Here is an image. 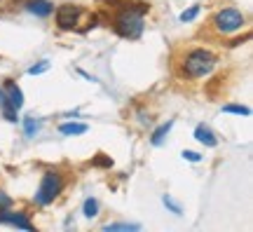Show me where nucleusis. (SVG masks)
<instances>
[{
	"label": "nucleus",
	"instance_id": "nucleus-12",
	"mask_svg": "<svg viewBox=\"0 0 253 232\" xmlns=\"http://www.w3.org/2000/svg\"><path fill=\"white\" fill-rule=\"evenodd\" d=\"M21 125H24V134L28 139H36L40 134V129H42V120H38V117H26V120H21Z\"/></svg>",
	"mask_w": 253,
	"mask_h": 232
},
{
	"label": "nucleus",
	"instance_id": "nucleus-5",
	"mask_svg": "<svg viewBox=\"0 0 253 232\" xmlns=\"http://www.w3.org/2000/svg\"><path fill=\"white\" fill-rule=\"evenodd\" d=\"M211 26L220 36H235V33H239L246 26V14L237 7H223L213 14Z\"/></svg>",
	"mask_w": 253,
	"mask_h": 232
},
{
	"label": "nucleus",
	"instance_id": "nucleus-20",
	"mask_svg": "<svg viewBox=\"0 0 253 232\" xmlns=\"http://www.w3.org/2000/svg\"><path fill=\"white\" fill-rule=\"evenodd\" d=\"M9 206H12V197H9L5 190H0V211H5Z\"/></svg>",
	"mask_w": 253,
	"mask_h": 232
},
{
	"label": "nucleus",
	"instance_id": "nucleus-19",
	"mask_svg": "<svg viewBox=\"0 0 253 232\" xmlns=\"http://www.w3.org/2000/svg\"><path fill=\"white\" fill-rule=\"evenodd\" d=\"M181 157H183L185 162H192V164L202 162V155H199V152H195V150H183V152H181Z\"/></svg>",
	"mask_w": 253,
	"mask_h": 232
},
{
	"label": "nucleus",
	"instance_id": "nucleus-1",
	"mask_svg": "<svg viewBox=\"0 0 253 232\" xmlns=\"http://www.w3.org/2000/svg\"><path fill=\"white\" fill-rule=\"evenodd\" d=\"M218 56L207 47H192L183 54L181 63H178V73L185 80H202L209 78L211 73L216 71Z\"/></svg>",
	"mask_w": 253,
	"mask_h": 232
},
{
	"label": "nucleus",
	"instance_id": "nucleus-16",
	"mask_svg": "<svg viewBox=\"0 0 253 232\" xmlns=\"http://www.w3.org/2000/svg\"><path fill=\"white\" fill-rule=\"evenodd\" d=\"M199 12H202V5H192L190 9H185V12H181V21L183 24H190V21H195V19L199 17Z\"/></svg>",
	"mask_w": 253,
	"mask_h": 232
},
{
	"label": "nucleus",
	"instance_id": "nucleus-15",
	"mask_svg": "<svg viewBox=\"0 0 253 232\" xmlns=\"http://www.w3.org/2000/svg\"><path fill=\"white\" fill-rule=\"evenodd\" d=\"M103 230L106 232H115V230L131 232V230H141V225L138 223H108V225H103Z\"/></svg>",
	"mask_w": 253,
	"mask_h": 232
},
{
	"label": "nucleus",
	"instance_id": "nucleus-7",
	"mask_svg": "<svg viewBox=\"0 0 253 232\" xmlns=\"http://www.w3.org/2000/svg\"><path fill=\"white\" fill-rule=\"evenodd\" d=\"M0 223L12 225V228H24V230H33V228H36V225L31 223V218H28L26 211H14L12 206L5 209V211H0Z\"/></svg>",
	"mask_w": 253,
	"mask_h": 232
},
{
	"label": "nucleus",
	"instance_id": "nucleus-4",
	"mask_svg": "<svg viewBox=\"0 0 253 232\" xmlns=\"http://www.w3.org/2000/svg\"><path fill=\"white\" fill-rule=\"evenodd\" d=\"M24 108V92L14 80H2L0 85V113L7 122H17L19 110Z\"/></svg>",
	"mask_w": 253,
	"mask_h": 232
},
{
	"label": "nucleus",
	"instance_id": "nucleus-8",
	"mask_svg": "<svg viewBox=\"0 0 253 232\" xmlns=\"http://www.w3.org/2000/svg\"><path fill=\"white\" fill-rule=\"evenodd\" d=\"M24 9L38 19H47L54 14V2H49V0H26Z\"/></svg>",
	"mask_w": 253,
	"mask_h": 232
},
{
	"label": "nucleus",
	"instance_id": "nucleus-14",
	"mask_svg": "<svg viewBox=\"0 0 253 232\" xmlns=\"http://www.w3.org/2000/svg\"><path fill=\"white\" fill-rule=\"evenodd\" d=\"M220 110H223V113H227V115H244V117L251 115V108H249V106H239V103H225Z\"/></svg>",
	"mask_w": 253,
	"mask_h": 232
},
{
	"label": "nucleus",
	"instance_id": "nucleus-11",
	"mask_svg": "<svg viewBox=\"0 0 253 232\" xmlns=\"http://www.w3.org/2000/svg\"><path fill=\"white\" fill-rule=\"evenodd\" d=\"M171 127H173V120H169V122L160 125L153 134H150V143H153V145H162L164 139H167V136H169V132H171Z\"/></svg>",
	"mask_w": 253,
	"mask_h": 232
},
{
	"label": "nucleus",
	"instance_id": "nucleus-17",
	"mask_svg": "<svg viewBox=\"0 0 253 232\" xmlns=\"http://www.w3.org/2000/svg\"><path fill=\"white\" fill-rule=\"evenodd\" d=\"M162 204L167 206V209H169L171 214H176V216H181V214H183V206L178 204V202H176V199H173L171 195H164V197H162Z\"/></svg>",
	"mask_w": 253,
	"mask_h": 232
},
{
	"label": "nucleus",
	"instance_id": "nucleus-10",
	"mask_svg": "<svg viewBox=\"0 0 253 232\" xmlns=\"http://www.w3.org/2000/svg\"><path fill=\"white\" fill-rule=\"evenodd\" d=\"M87 129H89V127L82 125V122H63V125H59V134L61 136H82V134H87Z\"/></svg>",
	"mask_w": 253,
	"mask_h": 232
},
{
	"label": "nucleus",
	"instance_id": "nucleus-18",
	"mask_svg": "<svg viewBox=\"0 0 253 232\" xmlns=\"http://www.w3.org/2000/svg\"><path fill=\"white\" fill-rule=\"evenodd\" d=\"M45 71H49V61L42 59V61H38L36 66H31V68H28V75H40V73H45Z\"/></svg>",
	"mask_w": 253,
	"mask_h": 232
},
{
	"label": "nucleus",
	"instance_id": "nucleus-2",
	"mask_svg": "<svg viewBox=\"0 0 253 232\" xmlns=\"http://www.w3.org/2000/svg\"><path fill=\"white\" fill-rule=\"evenodd\" d=\"M145 12H148V5H138V7L125 5V7H120L118 14L113 17V31L120 38H126V40L141 38L145 28Z\"/></svg>",
	"mask_w": 253,
	"mask_h": 232
},
{
	"label": "nucleus",
	"instance_id": "nucleus-9",
	"mask_svg": "<svg viewBox=\"0 0 253 232\" xmlns=\"http://www.w3.org/2000/svg\"><path fill=\"white\" fill-rule=\"evenodd\" d=\"M195 139H197L202 145H207V148H216L218 145V136L213 134V129L209 125H197L195 127Z\"/></svg>",
	"mask_w": 253,
	"mask_h": 232
},
{
	"label": "nucleus",
	"instance_id": "nucleus-3",
	"mask_svg": "<svg viewBox=\"0 0 253 232\" xmlns=\"http://www.w3.org/2000/svg\"><path fill=\"white\" fill-rule=\"evenodd\" d=\"M66 187V176L61 171H54V169H47L40 179V186H38L36 195H33V204L36 206H49L54 204L59 195L63 192Z\"/></svg>",
	"mask_w": 253,
	"mask_h": 232
},
{
	"label": "nucleus",
	"instance_id": "nucleus-13",
	"mask_svg": "<svg viewBox=\"0 0 253 232\" xmlns=\"http://www.w3.org/2000/svg\"><path fill=\"white\" fill-rule=\"evenodd\" d=\"M99 209H101L99 199H96V197H87L84 204H82V216H84V218H96V216H99Z\"/></svg>",
	"mask_w": 253,
	"mask_h": 232
},
{
	"label": "nucleus",
	"instance_id": "nucleus-6",
	"mask_svg": "<svg viewBox=\"0 0 253 232\" xmlns=\"http://www.w3.org/2000/svg\"><path fill=\"white\" fill-rule=\"evenodd\" d=\"M82 17H84V7H80V5L66 2V5H61V7L54 9L56 26L61 28V31H75V28L80 26Z\"/></svg>",
	"mask_w": 253,
	"mask_h": 232
}]
</instances>
